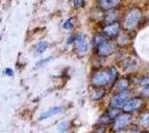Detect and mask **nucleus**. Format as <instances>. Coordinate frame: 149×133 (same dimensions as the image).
<instances>
[{
    "instance_id": "f257e3e1",
    "label": "nucleus",
    "mask_w": 149,
    "mask_h": 133,
    "mask_svg": "<svg viewBox=\"0 0 149 133\" xmlns=\"http://www.w3.org/2000/svg\"><path fill=\"white\" fill-rule=\"evenodd\" d=\"M140 17H141V11L137 8H134L129 10V12L127 13L126 18H125L124 27L126 30H132L134 28H136L137 25L140 21Z\"/></svg>"
},
{
    "instance_id": "f03ea898",
    "label": "nucleus",
    "mask_w": 149,
    "mask_h": 133,
    "mask_svg": "<svg viewBox=\"0 0 149 133\" xmlns=\"http://www.w3.org/2000/svg\"><path fill=\"white\" fill-rule=\"evenodd\" d=\"M93 84L98 88V87H104L106 84H111V76H110V71L108 70H101L95 73L93 76Z\"/></svg>"
},
{
    "instance_id": "7ed1b4c3",
    "label": "nucleus",
    "mask_w": 149,
    "mask_h": 133,
    "mask_svg": "<svg viewBox=\"0 0 149 133\" xmlns=\"http://www.w3.org/2000/svg\"><path fill=\"white\" fill-rule=\"evenodd\" d=\"M130 99V92L128 90H125V91H120L118 93L113 95L110 100V107L111 108H123L126 102Z\"/></svg>"
},
{
    "instance_id": "20e7f679",
    "label": "nucleus",
    "mask_w": 149,
    "mask_h": 133,
    "mask_svg": "<svg viewBox=\"0 0 149 133\" xmlns=\"http://www.w3.org/2000/svg\"><path fill=\"white\" fill-rule=\"evenodd\" d=\"M131 123V115L130 113H123L120 114L116 120H113V125H112V130L119 132L121 130H124L126 127H128Z\"/></svg>"
},
{
    "instance_id": "39448f33",
    "label": "nucleus",
    "mask_w": 149,
    "mask_h": 133,
    "mask_svg": "<svg viewBox=\"0 0 149 133\" xmlns=\"http://www.w3.org/2000/svg\"><path fill=\"white\" fill-rule=\"evenodd\" d=\"M143 100L141 98H131L123 107V111L125 113H131V112H135L137 110H139L143 107Z\"/></svg>"
},
{
    "instance_id": "423d86ee",
    "label": "nucleus",
    "mask_w": 149,
    "mask_h": 133,
    "mask_svg": "<svg viewBox=\"0 0 149 133\" xmlns=\"http://www.w3.org/2000/svg\"><path fill=\"white\" fill-rule=\"evenodd\" d=\"M97 51H98V54L102 56V57L110 56L112 52L115 51V44L110 42V41H108V40H105L102 43H100L97 47Z\"/></svg>"
},
{
    "instance_id": "0eeeda50",
    "label": "nucleus",
    "mask_w": 149,
    "mask_h": 133,
    "mask_svg": "<svg viewBox=\"0 0 149 133\" xmlns=\"http://www.w3.org/2000/svg\"><path fill=\"white\" fill-rule=\"evenodd\" d=\"M102 32L108 38H115V37L118 36L119 32H120V23L118 21L113 22V23H109V25H107L104 28Z\"/></svg>"
},
{
    "instance_id": "6e6552de",
    "label": "nucleus",
    "mask_w": 149,
    "mask_h": 133,
    "mask_svg": "<svg viewBox=\"0 0 149 133\" xmlns=\"http://www.w3.org/2000/svg\"><path fill=\"white\" fill-rule=\"evenodd\" d=\"M74 43L77 51H79V52H86L87 51V48H88L87 41H86V39H85V37L82 34L74 36Z\"/></svg>"
},
{
    "instance_id": "1a4fd4ad",
    "label": "nucleus",
    "mask_w": 149,
    "mask_h": 133,
    "mask_svg": "<svg viewBox=\"0 0 149 133\" xmlns=\"http://www.w3.org/2000/svg\"><path fill=\"white\" fill-rule=\"evenodd\" d=\"M62 110H63L62 107H54V108H51V109H49V110H47V111H45L44 113L39 116V120L42 121V120L48 119V118H51V116H54V115H56V114L62 112Z\"/></svg>"
},
{
    "instance_id": "9d476101",
    "label": "nucleus",
    "mask_w": 149,
    "mask_h": 133,
    "mask_svg": "<svg viewBox=\"0 0 149 133\" xmlns=\"http://www.w3.org/2000/svg\"><path fill=\"white\" fill-rule=\"evenodd\" d=\"M118 11L113 10V9H109V11L105 14V22L107 25L109 23H113V22H117L118 20Z\"/></svg>"
},
{
    "instance_id": "9b49d317",
    "label": "nucleus",
    "mask_w": 149,
    "mask_h": 133,
    "mask_svg": "<svg viewBox=\"0 0 149 133\" xmlns=\"http://www.w3.org/2000/svg\"><path fill=\"white\" fill-rule=\"evenodd\" d=\"M120 1L121 0H99V5L102 9L109 10V9H113Z\"/></svg>"
},
{
    "instance_id": "f8f14e48",
    "label": "nucleus",
    "mask_w": 149,
    "mask_h": 133,
    "mask_svg": "<svg viewBox=\"0 0 149 133\" xmlns=\"http://www.w3.org/2000/svg\"><path fill=\"white\" fill-rule=\"evenodd\" d=\"M106 94V90L102 87H98L97 89H95V91L91 94V99L95 100V101H98L100 99H102Z\"/></svg>"
},
{
    "instance_id": "ddd939ff",
    "label": "nucleus",
    "mask_w": 149,
    "mask_h": 133,
    "mask_svg": "<svg viewBox=\"0 0 149 133\" xmlns=\"http://www.w3.org/2000/svg\"><path fill=\"white\" fill-rule=\"evenodd\" d=\"M128 87H129V80H128L127 78H121L118 82H117L116 90H117L118 92H120V91H125V90H127Z\"/></svg>"
},
{
    "instance_id": "4468645a",
    "label": "nucleus",
    "mask_w": 149,
    "mask_h": 133,
    "mask_svg": "<svg viewBox=\"0 0 149 133\" xmlns=\"http://www.w3.org/2000/svg\"><path fill=\"white\" fill-rule=\"evenodd\" d=\"M46 49H48V43L46 42V41H41V42H39V43L35 47V51L37 52V53H42L46 51Z\"/></svg>"
},
{
    "instance_id": "2eb2a0df",
    "label": "nucleus",
    "mask_w": 149,
    "mask_h": 133,
    "mask_svg": "<svg viewBox=\"0 0 149 133\" xmlns=\"http://www.w3.org/2000/svg\"><path fill=\"white\" fill-rule=\"evenodd\" d=\"M107 114L111 118L112 120H116L119 115H120V110H119L118 108H111L108 112H107Z\"/></svg>"
},
{
    "instance_id": "dca6fc26",
    "label": "nucleus",
    "mask_w": 149,
    "mask_h": 133,
    "mask_svg": "<svg viewBox=\"0 0 149 133\" xmlns=\"http://www.w3.org/2000/svg\"><path fill=\"white\" fill-rule=\"evenodd\" d=\"M112 121V119L108 115V114L106 113L104 115H101L99 118V120H98V124H108V123H110Z\"/></svg>"
},
{
    "instance_id": "f3484780",
    "label": "nucleus",
    "mask_w": 149,
    "mask_h": 133,
    "mask_svg": "<svg viewBox=\"0 0 149 133\" xmlns=\"http://www.w3.org/2000/svg\"><path fill=\"white\" fill-rule=\"evenodd\" d=\"M105 40H106V38L102 34H97V36H95V38H93V44H95L96 47H98V45H99L100 43H102Z\"/></svg>"
},
{
    "instance_id": "a211bd4d",
    "label": "nucleus",
    "mask_w": 149,
    "mask_h": 133,
    "mask_svg": "<svg viewBox=\"0 0 149 133\" xmlns=\"http://www.w3.org/2000/svg\"><path fill=\"white\" fill-rule=\"evenodd\" d=\"M140 123L143 127H149V113L143 114V116L140 118Z\"/></svg>"
},
{
    "instance_id": "6ab92c4d",
    "label": "nucleus",
    "mask_w": 149,
    "mask_h": 133,
    "mask_svg": "<svg viewBox=\"0 0 149 133\" xmlns=\"http://www.w3.org/2000/svg\"><path fill=\"white\" fill-rule=\"evenodd\" d=\"M67 129H68V122H62V123H60V124L58 125V131L60 133L66 132Z\"/></svg>"
},
{
    "instance_id": "aec40b11",
    "label": "nucleus",
    "mask_w": 149,
    "mask_h": 133,
    "mask_svg": "<svg viewBox=\"0 0 149 133\" xmlns=\"http://www.w3.org/2000/svg\"><path fill=\"white\" fill-rule=\"evenodd\" d=\"M72 21H74V18H71V19L67 20L65 23H63V28L65 29H72V27H74V22Z\"/></svg>"
},
{
    "instance_id": "412c9836",
    "label": "nucleus",
    "mask_w": 149,
    "mask_h": 133,
    "mask_svg": "<svg viewBox=\"0 0 149 133\" xmlns=\"http://www.w3.org/2000/svg\"><path fill=\"white\" fill-rule=\"evenodd\" d=\"M85 6V0H74V8H81Z\"/></svg>"
},
{
    "instance_id": "4be33fe9",
    "label": "nucleus",
    "mask_w": 149,
    "mask_h": 133,
    "mask_svg": "<svg viewBox=\"0 0 149 133\" xmlns=\"http://www.w3.org/2000/svg\"><path fill=\"white\" fill-rule=\"evenodd\" d=\"M51 59H52V58H46V59H44V60H40V61H39V62H38V63L36 64V67H37V68H39V67H41L42 64L47 63V62H49V61L51 60Z\"/></svg>"
},
{
    "instance_id": "5701e85b",
    "label": "nucleus",
    "mask_w": 149,
    "mask_h": 133,
    "mask_svg": "<svg viewBox=\"0 0 149 133\" xmlns=\"http://www.w3.org/2000/svg\"><path fill=\"white\" fill-rule=\"evenodd\" d=\"M141 85H143V87H149V76H145L143 80H141Z\"/></svg>"
},
{
    "instance_id": "b1692460",
    "label": "nucleus",
    "mask_w": 149,
    "mask_h": 133,
    "mask_svg": "<svg viewBox=\"0 0 149 133\" xmlns=\"http://www.w3.org/2000/svg\"><path fill=\"white\" fill-rule=\"evenodd\" d=\"M5 74H6L7 76H13V69H10V68H7V69H5Z\"/></svg>"
},
{
    "instance_id": "393cba45",
    "label": "nucleus",
    "mask_w": 149,
    "mask_h": 133,
    "mask_svg": "<svg viewBox=\"0 0 149 133\" xmlns=\"http://www.w3.org/2000/svg\"><path fill=\"white\" fill-rule=\"evenodd\" d=\"M119 133H140L139 131H137V130H128V131H124V130H121V131H119Z\"/></svg>"
},
{
    "instance_id": "a878e982",
    "label": "nucleus",
    "mask_w": 149,
    "mask_h": 133,
    "mask_svg": "<svg viewBox=\"0 0 149 133\" xmlns=\"http://www.w3.org/2000/svg\"><path fill=\"white\" fill-rule=\"evenodd\" d=\"M143 95H145V96H149V87H146V88L143 90Z\"/></svg>"
},
{
    "instance_id": "bb28decb",
    "label": "nucleus",
    "mask_w": 149,
    "mask_h": 133,
    "mask_svg": "<svg viewBox=\"0 0 149 133\" xmlns=\"http://www.w3.org/2000/svg\"><path fill=\"white\" fill-rule=\"evenodd\" d=\"M95 133H105V129H98Z\"/></svg>"
}]
</instances>
